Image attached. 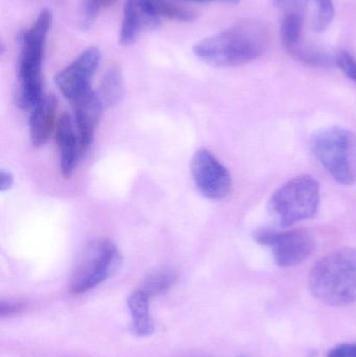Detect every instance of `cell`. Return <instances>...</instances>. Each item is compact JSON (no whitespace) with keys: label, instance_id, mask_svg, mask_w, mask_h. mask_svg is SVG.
<instances>
[{"label":"cell","instance_id":"obj_14","mask_svg":"<svg viewBox=\"0 0 356 357\" xmlns=\"http://www.w3.org/2000/svg\"><path fill=\"white\" fill-rule=\"evenodd\" d=\"M127 307L131 314V331L133 335L140 337L153 335L155 323L150 316V296L140 289L133 291L127 298Z\"/></svg>","mask_w":356,"mask_h":357},{"label":"cell","instance_id":"obj_21","mask_svg":"<svg viewBox=\"0 0 356 357\" xmlns=\"http://www.w3.org/2000/svg\"><path fill=\"white\" fill-rule=\"evenodd\" d=\"M317 6L316 14L315 29L317 31H324L328 29L336 15L334 0H315Z\"/></svg>","mask_w":356,"mask_h":357},{"label":"cell","instance_id":"obj_10","mask_svg":"<svg viewBox=\"0 0 356 357\" xmlns=\"http://www.w3.org/2000/svg\"><path fill=\"white\" fill-rule=\"evenodd\" d=\"M160 19L155 10L154 0H127L119 31V43L131 45L140 33L158 27Z\"/></svg>","mask_w":356,"mask_h":357},{"label":"cell","instance_id":"obj_29","mask_svg":"<svg viewBox=\"0 0 356 357\" xmlns=\"http://www.w3.org/2000/svg\"><path fill=\"white\" fill-rule=\"evenodd\" d=\"M242 357H244V356H242Z\"/></svg>","mask_w":356,"mask_h":357},{"label":"cell","instance_id":"obj_26","mask_svg":"<svg viewBox=\"0 0 356 357\" xmlns=\"http://www.w3.org/2000/svg\"><path fill=\"white\" fill-rule=\"evenodd\" d=\"M13 184H14V176L12 175V173L6 169H1L0 172V190L2 192L10 190Z\"/></svg>","mask_w":356,"mask_h":357},{"label":"cell","instance_id":"obj_25","mask_svg":"<svg viewBox=\"0 0 356 357\" xmlns=\"http://www.w3.org/2000/svg\"><path fill=\"white\" fill-rule=\"evenodd\" d=\"M326 357H356V344H342L330 350Z\"/></svg>","mask_w":356,"mask_h":357},{"label":"cell","instance_id":"obj_28","mask_svg":"<svg viewBox=\"0 0 356 357\" xmlns=\"http://www.w3.org/2000/svg\"><path fill=\"white\" fill-rule=\"evenodd\" d=\"M52 1H56V2H58V1H60V0H52Z\"/></svg>","mask_w":356,"mask_h":357},{"label":"cell","instance_id":"obj_19","mask_svg":"<svg viewBox=\"0 0 356 357\" xmlns=\"http://www.w3.org/2000/svg\"><path fill=\"white\" fill-rule=\"evenodd\" d=\"M154 6L160 18L171 19L181 22H192L196 18L194 10L177 6L169 0H154Z\"/></svg>","mask_w":356,"mask_h":357},{"label":"cell","instance_id":"obj_8","mask_svg":"<svg viewBox=\"0 0 356 357\" xmlns=\"http://www.w3.org/2000/svg\"><path fill=\"white\" fill-rule=\"evenodd\" d=\"M190 171L199 191L207 199H222L229 195L231 175L206 149H200L194 153Z\"/></svg>","mask_w":356,"mask_h":357},{"label":"cell","instance_id":"obj_18","mask_svg":"<svg viewBox=\"0 0 356 357\" xmlns=\"http://www.w3.org/2000/svg\"><path fill=\"white\" fill-rule=\"evenodd\" d=\"M303 22L304 15H284L281 24V40L286 50H292L295 46L302 43Z\"/></svg>","mask_w":356,"mask_h":357},{"label":"cell","instance_id":"obj_27","mask_svg":"<svg viewBox=\"0 0 356 357\" xmlns=\"http://www.w3.org/2000/svg\"><path fill=\"white\" fill-rule=\"evenodd\" d=\"M180 1L194 2V3H211V2H223V3H238L240 0H180Z\"/></svg>","mask_w":356,"mask_h":357},{"label":"cell","instance_id":"obj_16","mask_svg":"<svg viewBox=\"0 0 356 357\" xmlns=\"http://www.w3.org/2000/svg\"><path fill=\"white\" fill-rule=\"evenodd\" d=\"M288 52L293 58L309 66L326 68V67L336 65V56H332L330 52L318 46L307 45L303 44V42L292 50H288Z\"/></svg>","mask_w":356,"mask_h":357},{"label":"cell","instance_id":"obj_4","mask_svg":"<svg viewBox=\"0 0 356 357\" xmlns=\"http://www.w3.org/2000/svg\"><path fill=\"white\" fill-rule=\"evenodd\" d=\"M311 150L336 182L350 186L356 182V136L350 130L330 127L311 137Z\"/></svg>","mask_w":356,"mask_h":357},{"label":"cell","instance_id":"obj_2","mask_svg":"<svg viewBox=\"0 0 356 357\" xmlns=\"http://www.w3.org/2000/svg\"><path fill=\"white\" fill-rule=\"evenodd\" d=\"M52 15L43 10L31 27L18 35L19 56L15 102L20 110H31L43 98L42 65Z\"/></svg>","mask_w":356,"mask_h":357},{"label":"cell","instance_id":"obj_1","mask_svg":"<svg viewBox=\"0 0 356 357\" xmlns=\"http://www.w3.org/2000/svg\"><path fill=\"white\" fill-rule=\"evenodd\" d=\"M269 44L268 27L261 21L246 19L198 42L192 50L206 64L234 67L256 60Z\"/></svg>","mask_w":356,"mask_h":357},{"label":"cell","instance_id":"obj_13","mask_svg":"<svg viewBox=\"0 0 356 357\" xmlns=\"http://www.w3.org/2000/svg\"><path fill=\"white\" fill-rule=\"evenodd\" d=\"M56 96L48 94L31 109L29 135L33 146H43L49 139L56 125Z\"/></svg>","mask_w":356,"mask_h":357},{"label":"cell","instance_id":"obj_15","mask_svg":"<svg viewBox=\"0 0 356 357\" xmlns=\"http://www.w3.org/2000/svg\"><path fill=\"white\" fill-rule=\"evenodd\" d=\"M123 79L121 69L117 67L109 69L100 82V88L96 90L105 109L111 108L121 102L123 96Z\"/></svg>","mask_w":356,"mask_h":357},{"label":"cell","instance_id":"obj_3","mask_svg":"<svg viewBox=\"0 0 356 357\" xmlns=\"http://www.w3.org/2000/svg\"><path fill=\"white\" fill-rule=\"evenodd\" d=\"M311 294L326 305L346 306L356 301V249L328 253L313 266L309 277Z\"/></svg>","mask_w":356,"mask_h":357},{"label":"cell","instance_id":"obj_17","mask_svg":"<svg viewBox=\"0 0 356 357\" xmlns=\"http://www.w3.org/2000/svg\"><path fill=\"white\" fill-rule=\"evenodd\" d=\"M177 273L171 268H158L146 277L140 289L150 298L156 297L169 291L177 282Z\"/></svg>","mask_w":356,"mask_h":357},{"label":"cell","instance_id":"obj_9","mask_svg":"<svg viewBox=\"0 0 356 357\" xmlns=\"http://www.w3.org/2000/svg\"><path fill=\"white\" fill-rule=\"evenodd\" d=\"M100 62V50L94 46L86 48L72 63L56 73L54 82L61 93L72 102L89 92Z\"/></svg>","mask_w":356,"mask_h":357},{"label":"cell","instance_id":"obj_22","mask_svg":"<svg viewBox=\"0 0 356 357\" xmlns=\"http://www.w3.org/2000/svg\"><path fill=\"white\" fill-rule=\"evenodd\" d=\"M336 63L339 68L351 79L356 83V59L348 52H339L336 56Z\"/></svg>","mask_w":356,"mask_h":357},{"label":"cell","instance_id":"obj_12","mask_svg":"<svg viewBox=\"0 0 356 357\" xmlns=\"http://www.w3.org/2000/svg\"><path fill=\"white\" fill-rule=\"evenodd\" d=\"M70 115L64 113L59 119L56 129V142L60 152V167L63 177L72 176L82 156L79 134L75 132Z\"/></svg>","mask_w":356,"mask_h":357},{"label":"cell","instance_id":"obj_5","mask_svg":"<svg viewBox=\"0 0 356 357\" xmlns=\"http://www.w3.org/2000/svg\"><path fill=\"white\" fill-rule=\"evenodd\" d=\"M320 206V184L309 175L288 180L272 195L270 213L282 228H290L317 214Z\"/></svg>","mask_w":356,"mask_h":357},{"label":"cell","instance_id":"obj_20","mask_svg":"<svg viewBox=\"0 0 356 357\" xmlns=\"http://www.w3.org/2000/svg\"><path fill=\"white\" fill-rule=\"evenodd\" d=\"M118 0H84L81 10V26L88 29L93 25L100 12L110 8Z\"/></svg>","mask_w":356,"mask_h":357},{"label":"cell","instance_id":"obj_24","mask_svg":"<svg viewBox=\"0 0 356 357\" xmlns=\"http://www.w3.org/2000/svg\"><path fill=\"white\" fill-rule=\"evenodd\" d=\"M26 304L24 302L15 301V300H2L0 302V317L6 318V317H12L15 314H19L25 310Z\"/></svg>","mask_w":356,"mask_h":357},{"label":"cell","instance_id":"obj_6","mask_svg":"<svg viewBox=\"0 0 356 357\" xmlns=\"http://www.w3.org/2000/svg\"><path fill=\"white\" fill-rule=\"evenodd\" d=\"M121 266V253L112 241H90L75 264L69 289L75 295L87 293L112 277Z\"/></svg>","mask_w":356,"mask_h":357},{"label":"cell","instance_id":"obj_7","mask_svg":"<svg viewBox=\"0 0 356 357\" xmlns=\"http://www.w3.org/2000/svg\"><path fill=\"white\" fill-rule=\"evenodd\" d=\"M253 238L259 245L271 248L274 259L280 268H291L302 264L316 248L313 235L301 229L280 231L271 228L257 229Z\"/></svg>","mask_w":356,"mask_h":357},{"label":"cell","instance_id":"obj_23","mask_svg":"<svg viewBox=\"0 0 356 357\" xmlns=\"http://www.w3.org/2000/svg\"><path fill=\"white\" fill-rule=\"evenodd\" d=\"M274 2H275L276 6L284 13V15H304L309 0H274Z\"/></svg>","mask_w":356,"mask_h":357},{"label":"cell","instance_id":"obj_11","mask_svg":"<svg viewBox=\"0 0 356 357\" xmlns=\"http://www.w3.org/2000/svg\"><path fill=\"white\" fill-rule=\"evenodd\" d=\"M75 123L79 134L82 155L87 152L93 142L94 132L100 123L105 107L95 90H90L73 100Z\"/></svg>","mask_w":356,"mask_h":357}]
</instances>
